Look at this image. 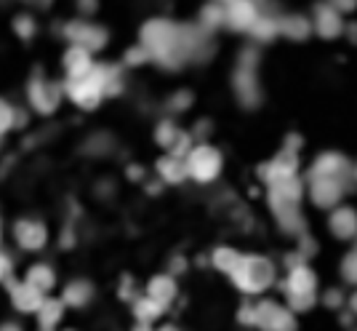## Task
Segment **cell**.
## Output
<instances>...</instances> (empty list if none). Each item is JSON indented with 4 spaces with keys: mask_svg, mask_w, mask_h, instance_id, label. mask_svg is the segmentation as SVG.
I'll use <instances>...</instances> for the list:
<instances>
[{
    "mask_svg": "<svg viewBox=\"0 0 357 331\" xmlns=\"http://www.w3.org/2000/svg\"><path fill=\"white\" fill-rule=\"evenodd\" d=\"M158 177L165 182V184H178V182L187 179V163L181 158H174V155H165L158 161Z\"/></svg>",
    "mask_w": 357,
    "mask_h": 331,
    "instance_id": "obj_23",
    "label": "cell"
},
{
    "mask_svg": "<svg viewBox=\"0 0 357 331\" xmlns=\"http://www.w3.org/2000/svg\"><path fill=\"white\" fill-rule=\"evenodd\" d=\"M73 243H75L73 227H67V230H61V249H70Z\"/></svg>",
    "mask_w": 357,
    "mask_h": 331,
    "instance_id": "obj_46",
    "label": "cell"
},
{
    "mask_svg": "<svg viewBox=\"0 0 357 331\" xmlns=\"http://www.w3.org/2000/svg\"><path fill=\"white\" fill-rule=\"evenodd\" d=\"M134 331H152V326H149V323H142V321H139V323L134 326Z\"/></svg>",
    "mask_w": 357,
    "mask_h": 331,
    "instance_id": "obj_51",
    "label": "cell"
},
{
    "mask_svg": "<svg viewBox=\"0 0 357 331\" xmlns=\"http://www.w3.org/2000/svg\"><path fill=\"white\" fill-rule=\"evenodd\" d=\"M227 8V27L235 32H251L256 19L261 14V8L248 0H235V3H224Z\"/></svg>",
    "mask_w": 357,
    "mask_h": 331,
    "instance_id": "obj_14",
    "label": "cell"
},
{
    "mask_svg": "<svg viewBox=\"0 0 357 331\" xmlns=\"http://www.w3.org/2000/svg\"><path fill=\"white\" fill-rule=\"evenodd\" d=\"M184 163H187V177H190V179L206 184V182H213L222 174L224 158L213 145H197V147L187 155Z\"/></svg>",
    "mask_w": 357,
    "mask_h": 331,
    "instance_id": "obj_5",
    "label": "cell"
},
{
    "mask_svg": "<svg viewBox=\"0 0 357 331\" xmlns=\"http://www.w3.org/2000/svg\"><path fill=\"white\" fill-rule=\"evenodd\" d=\"M256 64H259V51L256 48H245L240 51L238 67H235V94H238L243 107H256L261 99V89H259V75H256Z\"/></svg>",
    "mask_w": 357,
    "mask_h": 331,
    "instance_id": "obj_4",
    "label": "cell"
},
{
    "mask_svg": "<svg viewBox=\"0 0 357 331\" xmlns=\"http://www.w3.org/2000/svg\"><path fill=\"white\" fill-rule=\"evenodd\" d=\"M355 179H357V168H355Z\"/></svg>",
    "mask_w": 357,
    "mask_h": 331,
    "instance_id": "obj_54",
    "label": "cell"
},
{
    "mask_svg": "<svg viewBox=\"0 0 357 331\" xmlns=\"http://www.w3.org/2000/svg\"><path fill=\"white\" fill-rule=\"evenodd\" d=\"M3 331H22V326H16V323H6Z\"/></svg>",
    "mask_w": 357,
    "mask_h": 331,
    "instance_id": "obj_53",
    "label": "cell"
},
{
    "mask_svg": "<svg viewBox=\"0 0 357 331\" xmlns=\"http://www.w3.org/2000/svg\"><path fill=\"white\" fill-rule=\"evenodd\" d=\"M67 331H73V329H67Z\"/></svg>",
    "mask_w": 357,
    "mask_h": 331,
    "instance_id": "obj_55",
    "label": "cell"
},
{
    "mask_svg": "<svg viewBox=\"0 0 357 331\" xmlns=\"http://www.w3.org/2000/svg\"><path fill=\"white\" fill-rule=\"evenodd\" d=\"M14 241L24 251H40L48 243V230L38 219H19L14 225Z\"/></svg>",
    "mask_w": 357,
    "mask_h": 331,
    "instance_id": "obj_12",
    "label": "cell"
},
{
    "mask_svg": "<svg viewBox=\"0 0 357 331\" xmlns=\"http://www.w3.org/2000/svg\"><path fill=\"white\" fill-rule=\"evenodd\" d=\"M285 300H288V307L294 313H307V310H312V304L317 302V294H301V297H285Z\"/></svg>",
    "mask_w": 357,
    "mask_h": 331,
    "instance_id": "obj_35",
    "label": "cell"
},
{
    "mask_svg": "<svg viewBox=\"0 0 357 331\" xmlns=\"http://www.w3.org/2000/svg\"><path fill=\"white\" fill-rule=\"evenodd\" d=\"M240 259H243V254H240V251H235L232 246H219V249H213V254H211L213 267H216V270H222V272H227V275H232V272L238 270Z\"/></svg>",
    "mask_w": 357,
    "mask_h": 331,
    "instance_id": "obj_29",
    "label": "cell"
},
{
    "mask_svg": "<svg viewBox=\"0 0 357 331\" xmlns=\"http://www.w3.org/2000/svg\"><path fill=\"white\" fill-rule=\"evenodd\" d=\"M93 59H91L89 48H80V45H70L67 54H64V73L67 80H83L93 73Z\"/></svg>",
    "mask_w": 357,
    "mask_h": 331,
    "instance_id": "obj_17",
    "label": "cell"
},
{
    "mask_svg": "<svg viewBox=\"0 0 357 331\" xmlns=\"http://www.w3.org/2000/svg\"><path fill=\"white\" fill-rule=\"evenodd\" d=\"M158 331H181L178 326H174V323H165V326H160Z\"/></svg>",
    "mask_w": 357,
    "mask_h": 331,
    "instance_id": "obj_52",
    "label": "cell"
},
{
    "mask_svg": "<svg viewBox=\"0 0 357 331\" xmlns=\"http://www.w3.org/2000/svg\"><path fill=\"white\" fill-rule=\"evenodd\" d=\"M256 329L259 331H296V318L291 307L278 302H256Z\"/></svg>",
    "mask_w": 357,
    "mask_h": 331,
    "instance_id": "obj_9",
    "label": "cell"
},
{
    "mask_svg": "<svg viewBox=\"0 0 357 331\" xmlns=\"http://www.w3.org/2000/svg\"><path fill=\"white\" fill-rule=\"evenodd\" d=\"M349 313H352V316H357V291L349 297Z\"/></svg>",
    "mask_w": 357,
    "mask_h": 331,
    "instance_id": "obj_50",
    "label": "cell"
},
{
    "mask_svg": "<svg viewBox=\"0 0 357 331\" xmlns=\"http://www.w3.org/2000/svg\"><path fill=\"white\" fill-rule=\"evenodd\" d=\"M197 27L203 32H213L219 30V27H227V8H224V3H208V6H203V11H200V19H197Z\"/></svg>",
    "mask_w": 357,
    "mask_h": 331,
    "instance_id": "obj_24",
    "label": "cell"
},
{
    "mask_svg": "<svg viewBox=\"0 0 357 331\" xmlns=\"http://www.w3.org/2000/svg\"><path fill=\"white\" fill-rule=\"evenodd\" d=\"M142 45L149 51V57L168 70H178L187 54H184V27L174 24L171 19H149L142 27Z\"/></svg>",
    "mask_w": 357,
    "mask_h": 331,
    "instance_id": "obj_1",
    "label": "cell"
},
{
    "mask_svg": "<svg viewBox=\"0 0 357 331\" xmlns=\"http://www.w3.org/2000/svg\"><path fill=\"white\" fill-rule=\"evenodd\" d=\"M229 278L243 294H261L275 284V265L264 254H243L238 270Z\"/></svg>",
    "mask_w": 357,
    "mask_h": 331,
    "instance_id": "obj_3",
    "label": "cell"
},
{
    "mask_svg": "<svg viewBox=\"0 0 357 331\" xmlns=\"http://www.w3.org/2000/svg\"><path fill=\"white\" fill-rule=\"evenodd\" d=\"M328 227L339 241H352L357 238V211L352 206H339L331 211Z\"/></svg>",
    "mask_w": 357,
    "mask_h": 331,
    "instance_id": "obj_18",
    "label": "cell"
},
{
    "mask_svg": "<svg viewBox=\"0 0 357 331\" xmlns=\"http://www.w3.org/2000/svg\"><path fill=\"white\" fill-rule=\"evenodd\" d=\"M64 91H67V96H70L80 110H96L99 102L105 99V91L99 86V80L93 78V73H91L89 78H83V80H67Z\"/></svg>",
    "mask_w": 357,
    "mask_h": 331,
    "instance_id": "obj_11",
    "label": "cell"
},
{
    "mask_svg": "<svg viewBox=\"0 0 357 331\" xmlns=\"http://www.w3.org/2000/svg\"><path fill=\"white\" fill-rule=\"evenodd\" d=\"M314 32L326 41H333L342 32H347V24L342 22V14L336 11L333 3H323V6L314 8Z\"/></svg>",
    "mask_w": 357,
    "mask_h": 331,
    "instance_id": "obj_15",
    "label": "cell"
},
{
    "mask_svg": "<svg viewBox=\"0 0 357 331\" xmlns=\"http://www.w3.org/2000/svg\"><path fill=\"white\" fill-rule=\"evenodd\" d=\"M142 174H144L142 166H128V177H131V179H142Z\"/></svg>",
    "mask_w": 357,
    "mask_h": 331,
    "instance_id": "obj_49",
    "label": "cell"
},
{
    "mask_svg": "<svg viewBox=\"0 0 357 331\" xmlns=\"http://www.w3.org/2000/svg\"><path fill=\"white\" fill-rule=\"evenodd\" d=\"M347 187L349 184L336 179H314L310 182V198L317 209H339Z\"/></svg>",
    "mask_w": 357,
    "mask_h": 331,
    "instance_id": "obj_13",
    "label": "cell"
},
{
    "mask_svg": "<svg viewBox=\"0 0 357 331\" xmlns=\"http://www.w3.org/2000/svg\"><path fill=\"white\" fill-rule=\"evenodd\" d=\"M301 193H304V187H301V179H291V182H283V184H275V187H269L267 193V200H269V209L275 214V222L278 227L288 233V235H301L304 233V216H301Z\"/></svg>",
    "mask_w": 357,
    "mask_h": 331,
    "instance_id": "obj_2",
    "label": "cell"
},
{
    "mask_svg": "<svg viewBox=\"0 0 357 331\" xmlns=\"http://www.w3.org/2000/svg\"><path fill=\"white\" fill-rule=\"evenodd\" d=\"M285 297H301V294H317V275L310 265H301L296 270H288L285 281L280 284Z\"/></svg>",
    "mask_w": 357,
    "mask_h": 331,
    "instance_id": "obj_16",
    "label": "cell"
},
{
    "mask_svg": "<svg viewBox=\"0 0 357 331\" xmlns=\"http://www.w3.org/2000/svg\"><path fill=\"white\" fill-rule=\"evenodd\" d=\"M312 30H314V22H310L307 16H301V14L280 16V35L291 38V41H307Z\"/></svg>",
    "mask_w": 357,
    "mask_h": 331,
    "instance_id": "obj_21",
    "label": "cell"
},
{
    "mask_svg": "<svg viewBox=\"0 0 357 331\" xmlns=\"http://www.w3.org/2000/svg\"><path fill=\"white\" fill-rule=\"evenodd\" d=\"M187 270V259H184V256H174V259H171V275H174V272H184Z\"/></svg>",
    "mask_w": 357,
    "mask_h": 331,
    "instance_id": "obj_45",
    "label": "cell"
},
{
    "mask_svg": "<svg viewBox=\"0 0 357 331\" xmlns=\"http://www.w3.org/2000/svg\"><path fill=\"white\" fill-rule=\"evenodd\" d=\"M3 281H8V278H14L11 275V270H14V259H11V254H3Z\"/></svg>",
    "mask_w": 357,
    "mask_h": 331,
    "instance_id": "obj_44",
    "label": "cell"
},
{
    "mask_svg": "<svg viewBox=\"0 0 357 331\" xmlns=\"http://www.w3.org/2000/svg\"><path fill=\"white\" fill-rule=\"evenodd\" d=\"M120 300L126 302V300H131V304H134L139 297H136V288H134V278L131 275H123V281H120Z\"/></svg>",
    "mask_w": 357,
    "mask_h": 331,
    "instance_id": "obj_40",
    "label": "cell"
},
{
    "mask_svg": "<svg viewBox=\"0 0 357 331\" xmlns=\"http://www.w3.org/2000/svg\"><path fill=\"white\" fill-rule=\"evenodd\" d=\"M178 288H176V278L171 275V272H163V275H155L152 281L147 284V297L152 300H158L160 304H171V302L176 300Z\"/></svg>",
    "mask_w": 357,
    "mask_h": 331,
    "instance_id": "obj_20",
    "label": "cell"
},
{
    "mask_svg": "<svg viewBox=\"0 0 357 331\" xmlns=\"http://www.w3.org/2000/svg\"><path fill=\"white\" fill-rule=\"evenodd\" d=\"M24 284H30L32 288H38L40 294L45 291H51V288L56 286V272L54 267H48V265H32L30 272H27V278H24Z\"/></svg>",
    "mask_w": 357,
    "mask_h": 331,
    "instance_id": "obj_26",
    "label": "cell"
},
{
    "mask_svg": "<svg viewBox=\"0 0 357 331\" xmlns=\"http://www.w3.org/2000/svg\"><path fill=\"white\" fill-rule=\"evenodd\" d=\"M298 171V152L296 150H283L278 152L272 161H267L264 166H259V177L267 187H275V184H283V182L296 179Z\"/></svg>",
    "mask_w": 357,
    "mask_h": 331,
    "instance_id": "obj_8",
    "label": "cell"
},
{
    "mask_svg": "<svg viewBox=\"0 0 357 331\" xmlns=\"http://www.w3.org/2000/svg\"><path fill=\"white\" fill-rule=\"evenodd\" d=\"M64 35L70 38L73 45L89 48L91 54H93V51H102L107 43V30L99 27V24H91V22H70V24L64 27Z\"/></svg>",
    "mask_w": 357,
    "mask_h": 331,
    "instance_id": "obj_10",
    "label": "cell"
},
{
    "mask_svg": "<svg viewBox=\"0 0 357 331\" xmlns=\"http://www.w3.org/2000/svg\"><path fill=\"white\" fill-rule=\"evenodd\" d=\"M93 297V286H91L89 281H73V284H67L64 288V294H61V302L64 304H70V307H86Z\"/></svg>",
    "mask_w": 357,
    "mask_h": 331,
    "instance_id": "obj_27",
    "label": "cell"
},
{
    "mask_svg": "<svg viewBox=\"0 0 357 331\" xmlns=\"http://www.w3.org/2000/svg\"><path fill=\"white\" fill-rule=\"evenodd\" d=\"M347 38H349V43L357 45V22L355 24H347Z\"/></svg>",
    "mask_w": 357,
    "mask_h": 331,
    "instance_id": "obj_48",
    "label": "cell"
},
{
    "mask_svg": "<svg viewBox=\"0 0 357 331\" xmlns=\"http://www.w3.org/2000/svg\"><path fill=\"white\" fill-rule=\"evenodd\" d=\"M195 147H192V134H178V139L174 142V147L168 150V155H174V158H181V161H187V155L192 152Z\"/></svg>",
    "mask_w": 357,
    "mask_h": 331,
    "instance_id": "obj_34",
    "label": "cell"
},
{
    "mask_svg": "<svg viewBox=\"0 0 357 331\" xmlns=\"http://www.w3.org/2000/svg\"><path fill=\"white\" fill-rule=\"evenodd\" d=\"M93 78L99 80L105 96H118L120 91H123V75H120V67H115V64H96L93 67Z\"/></svg>",
    "mask_w": 357,
    "mask_h": 331,
    "instance_id": "obj_22",
    "label": "cell"
},
{
    "mask_svg": "<svg viewBox=\"0 0 357 331\" xmlns=\"http://www.w3.org/2000/svg\"><path fill=\"white\" fill-rule=\"evenodd\" d=\"M61 316H64V302L61 300H45L43 307L38 310V329L40 331H56Z\"/></svg>",
    "mask_w": 357,
    "mask_h": 331,
    "instance_id": "obj_25",
    "label": "cell"
},
{
    "mask_svg": "<svg viewBox=\"0 0 357 331\" xmlns=\"http://www.w3.org/2000/svg\"><path fill=\"white\" fill-rule=\"evenodd\" d=\"M301 265H307V256L301 254V251H294V254L285 256V267H288V270H296Z\"/></svg>",
    "mask_w": 357,
    "mask_h": 331,
    "instance_id": "obj_43",
    "label": "cell"
},
{
    "mask_svg": "<svg viewBox=\"0 0 357 331\" xmlns=\"http://www.w3.org/2000/svg\"><path fill=\"white\" fill-rule=\"evenodd\" d=\"M11 300L19 313H38L43 307V294L38 288H32L30 284H16L11 288Z\"/></svg>",
    "mask_w": 357,
    "mask_h": 331,
    "instance_id": "obj_19",
    "label": "cell"
},
{
    "mask_svg": "<svg viewBox=\"0 0 357 331\" xmlns=\"http://www.w3.org/2000/svg\"><path fill=\"white\" fill-rule=\"evenodd\" d=\"M298 251H301L304 256H312L314 251H317V243H314L312 235H307V233L298 235Z\"/></svg>",
    "mask_w": 357,
    "mask_h": 331,
    "instance_id": "obj_42",
    "label": "cell"
},
{
    "mask_svg": "<svg viewBox=\"0 0 357 331\" xmlns=\"http://www.w3.org/2000/svg\"><path fill=\"white\" fill-rule=\"evenodd\" d=\"M178 131L176 126L171 121H163V123H158V128H155V142L160 145V147H165V150H171L174 147V142L178 139Z\"/></svg>",
    "mask_w": 357,
    "mask_h": 331,
    "instance_id": "obj_32",
    "label": "cell"
},
{
    "mask_svg": "<svg viewBox=\"0 0 357 331\" xmlns=\"http://www.w3.org/2000/svg\"><path fill=\"white\" fill-rule=\"evenodd\" d=\"M238 321L243 326L256 329V304H253V302H243V307H240V313H238Z\"/></svg>",
    "mask_w": 357,
    "mask_h": 331,
    "instance_id": "obj_38",
    "label": "cell"
},
{
    "mask_svg": "<svg viewBox=\"0 0 357 331\" xmlns=\"http://www.w3.org/2000/svg\"><path fill=\"white\" fill-rule=\"evenodd\" d=\"M61 94H64V86L48 80V78H43L40 73H35L30 80V86H27V99H30V105L35 107L40 115L56 112V107H59V102H61Z\"/></svg>",
    "mask_w": 357,
    "mask_h": 331,
    "instance_id": "obj_7",
    "label": "cell"
},
{
    "mask_svg": "<svg viewBox=\"0 0 357 331\" xmlns=\"http://www.w3.org/2000/svg\"><path fill=\"white\" fill-rule=\"evenodd\" d=\"M307 179L310 182L336 179V182L349 184V182L355 179V168H352V163H349L344 155H339V152H323V155H317V158L312 161Z\"/></svg>",
    "mask_w": 357,
    "mask_h": 331,
    "instance_id": "obj_6",
    "label": "cell"
},
{
    "mask_svg": "<svg viewBox=\"0 0 357 331\" xmlns=\"http://www.w3.org/2000/svg\"><path fill=\"white\" fill-rule=\"evenodd\" d=\"M323 304L326 307H331V310H339L344 304V294H342V288L339 286H333V288H328L326 294H323Z\"/></svg>",
    "mask_w": 357,
    "mask_h": 331,
    "instance_id": "obj_39",
    "label": "cell"
},
{
    "mask_svg": "<svg viewBox=\"0 0 357 331\" xmlns=\"http://www.w3.org/2000/svg\"><path fill=\"white\" fill-rule=\"evenodd\" d=\"M251 35L256 41H261V43L272 41L275 35H280V16L269 14V11H261L259 19H256V24L251 27Z\"/></svg>",
    "mask_w": 357,
    "mask_h": 331,
    "instance_id": "obj_28",
    "label": "cell"
},
{
    "mask_svg": "<svg viewBox=\"0 0 357 331\" xmlns=\"http://www.w3.org/2000/svg\"><path fill=\"white\" fill-rule=\"evenodd\" d=\"M333 6H336V11H339V14H347V11H355L357 8L355 0H344V3H333Z\"/></svg>",
    "mask_w": 357,
    "mask_h": 331,
    "instance_id": "obj_47",
    "label": "cell"
},
{
    "mask_svg": "<svg viewBox=\"0 0 357 331\" xmlns=\"http://www.w3.org/2000/svg\"><path fill=\"white\" fill-rule=\"evenodd\" d=\"M342 278L347 284L357 286V246L342 259Z\"/></svg>",
    "mask_w": 357,
    "mask_h": 331,
    "instance_id": "obj_33",
    "label": "cell"
},
{
    "mask_svg": "<svg viewBox=\"0 0 357 331\" xmlns=\"http://www.w3.org/2000/svg\"><path fill=\"white\" fill-rule=\"evenodd\" d=\"M163 313H165V304H160V302L152 300V297H139L134 302V316L142 323H152V321H158Z\"/></svg>",
    "mask_w": 357,
    "mask_h": 331,
    "instance_id": "obj_30",
    "label": "cell"
},
{
    "mask_svg": "<svg viewBox=\"0 0 357 331\" xmlns=\"http://www.w3.org/2000/svg\"><path fill=\"white\" fill-rule=\"evenodd\" d=\"M190 105H192V94L190 91H178L176 96L171 99V110L174 112H181V110H187Z\"/></svg>",
    "mask_w": 357,
    "mask_h": 331,
    "instance_id": "obj_41",
    "label": "cell"
},
{
    "mask_svg": "<svg viewBox=\"0 0 357 331\" xmlns=\"http://www.w3.org/2000/svg\"><path fill=\"white\" fill-rule=\"evenodd\" d=\"M149 59H152V57H149V51L144 45H134V48L126 51V64H128V67H139V64H144V61H149Z\"/></svg>",
    "mask_w": 357,
    "mask_h": 331,
    "instance_id": "obj_37",
    "label": "cell"
},
{
    "mask_svg": "<svg viewBox=\"0 0 357 331\" xmlns=\"http://www.w3.org/2000/svg\"><path fill=\"white\" fill-rule=\"evenodd\" d=\"M14 32L19 35V38H32L35 35V22H32V16L27 14H22V16H16L14 19Z\"/></svg>",
    "mask_w": 357,
    "mask_h": 331,
    "instance_id": "obj_36",
    "label": "cell"
},
{
    "mask_svg": "<svg viewBox=\"0 0 357 331\" xmlns=\"http://www.w3.org/2000/svg\"><path fill=\"white\" fill-rule=\"evenodd\" d=\"M27 115H22V110L11 107L8 102H0V131H11L14 126H24Z\"/></svg>",
    "mask_w": 357,
    "mask_h": 331,
    "instance_id": "obj_31",
    "label": "cell"
}]
</instances>
